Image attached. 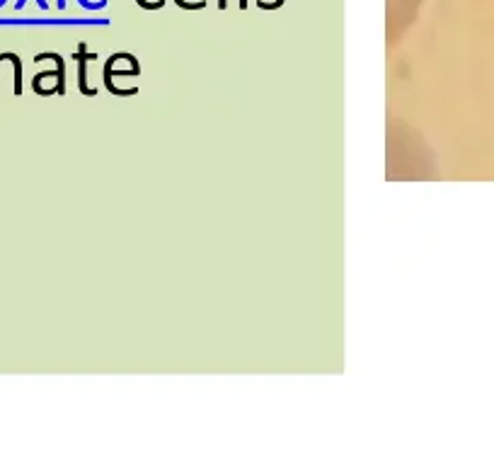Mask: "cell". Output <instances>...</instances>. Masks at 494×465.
Wrapping results in <instances>:
<instances>
[{
  "mask_svg": "<svg viewBox=\"0 0 494 465\" xmlns=\"http://www.w3.org/2000/svg\"><path fill=\"white\" fill-rule=\"evenodd\" d=\"M240 8H242V10L247 8V0H240Z\"/></svg>",
  "mask_w": 494,
  "mask_h": 465,
  "instance_id": "3",
  "label": "cell"
},
{
  "mask_svg": "<svg viewBox=\"0 0 494 465\" xmlns=\"http://www.w3.org/2000/svg\"><path fill=\"white\" fill-rule=\"evenodd\" d=\"M225 5H228V0H218V8L225 10Z\"/></svg>",
  "mask_w": 494,
  "mask_h": 465,
  "instance_id": "2",
  "label": "cell"
},
{
  "mask_svg": "<svg viewBox=\"0 0 494 465\" xmlns=\"http://www.w3.org/2000/svg\"><path fill=\"white\" fill-rule=\"evenodd\" d=\"M76 59H81V90H83L85 95H95V88H88L85 78H88V61H95L98 56H95V54H85V44H81Z\"/></svg>",
  "mask_w": 494,
  "mask_h": 465,
  "instance_id": "1",
  "label": "cell"
}]
</instances>
